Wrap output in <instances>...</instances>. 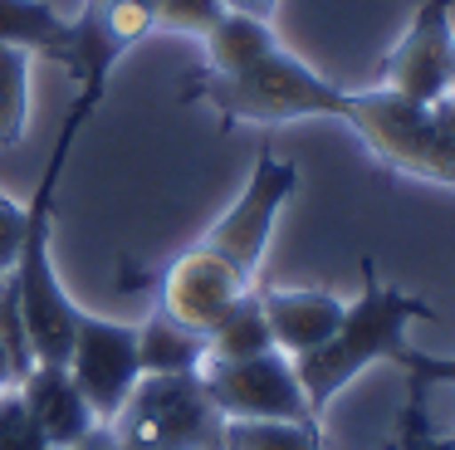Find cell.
<instances>
[{
  "label": "cell",
  "mask_w": 455,
  "mask_h": 450,
  "mask_svg": "<svg viewBox=\"0 0 455 450\" xmlns=\"http://www.w3.org/2000/svg\"><path fill=\"white\" fill-rule=\"evenodd\" d=\"M64 25H69V20H64L50 0H0V39L30 49V54L50 59L64 39Z\"/></svg>",
  "instance_id": "obj_14"
},
{
  "label": "cell",
  "mask_w": 455,
  "mask_h": 450,
  "mask_svg": "<svg viewBox=\"0 0 455 450\" xmlns=\"http://www.w3.org/2000/svg\"><path fill=\"white\" fill-rule=\"evenodd\" d=\"M123 284H128V289L152 284V309L167 313L172 323H181V328L201 333V338L226 318L230 303L245 299V293L255 289L245 274H235L220 254H211L201 240L187 245V250H181L177 260H167L162 269L142 274V279H138V274H128Z\"/></svg>",
  "instance_id": "obj_7"
},
{
  "label": "cell",
  "mask_w": 455,
  "mask_h": 450,
  "mask_svg": "<svg viewBox=\"0 0 455 450\" xmlns=\"http://www.w3.org/2000/svg\"><path fill=\"white\" fill-rule=\"evenodd\" d=\"M15 382H20V367H15L11 348H5V338H0V391H11Z\"/></svg>",
  "instance_id": "obj_23"
},
{
  "label": "cell",
  "mask_w": 455,
  "mask_h": 450,
  "mask_svg": "<svg viewBox=\"0 0 455 450\" xmlns=\"http://www.w3.org/2000/svg\"><path fill=\"white\" fill-rule=\"evenodd\" d=\"M396 367L406 372V387H421V391H435V387H455V358H441V352H421V348H406L396 358Z\"/></svg>",
  "instance_id": "obj_19"
},
{
  "label": "cell",
  "mask_w": 455,
  "mask_h": 450,
  "mask_svg": "<svg viewBox=\"0 0 455 450\" xmlns=\"http://www.w3.org/2000/svg\"><path fill=\"white\" fill-rule=\"evenodd\" d=\"M15 391H20L30 421L60 450H74L93 426H103V421L93 416L89 397L79 391V382L69 377V367H64V362H35V367L15 382Z\"/></svg>",
  "instance_id": "obj_10"
},
{
  "label": "cell",
  "mask_w": 455,
  "mask_h": 450,
  "mask_svg": "<svg viewBox=\"0 0 455 450\" xmlns=\"http://www.w3.org/2000/svg\"><path fill=\"white\" fill-rule=\"evenodd\" d=\"M30 123V49L0 39V147H20Z\"/></svg>",
  "instance_id": "obj_15"
},
{
  "label": "cell",
  "mask_w": 455,
  "mask_h": 450,
  "mask_svg": "<svg viewBox=\"0 0 455 450\" xmlns=\"http://www.w3.org/2000/svg\"><path fill=\"white\" fill-rule=\"evenodd\" d=\"M226 10H235V15H250V20H275L279 0H220Z\"/></svg>",
  "instance_id": "obj_21"
},
{
  "label": "cell",
  "mask_w": 455,
  "mask_h": 450,
  "mask_svg": "<svg viewBox=\"0 0 455 450\" xmlns=\"http://www.w3.org/2000/svg\"><path fill=\"white\" fill-rule=\"evenodd\" d=\"M0 450H60L40 426L30 421L20 391H0Z\"/></svg>",
  "instance_id": "obj_18"
},
{
  "label": "cell",
  "mask_w": 455,
  "mask_h": 450,
  "mask_svg": "<svg viewBox=\"0 0 455 450\" xmlns=\"http://www.w3.org/2000/svg\"><path fill=\"white\" fill-rule=\"evenodd\" d=\"M220 15H226V5H220V0H157L152 29H172V35L206 39L211 29L220 25Z\"/></svg>",
  "instance_id": "obj_17"
},
{
  "label": "cell",
  "mask_w": 455,
  "mask_h": 450,
  "mask_svg": "<svg viewBox=\"0 0 455 450\" xmlns=\"http://www.w3.org/2000/svg\"><path fill=\"white\" fill-rule=\"evenodd\" d=\"M226 450H323V426H294V421H226Z\"/></svg>",
  "instance_id": "obj_16"
},
{
  "label": "cell",
  "mask_w": 455,
  "mask_h": 450,
  "mask_svg": "<svg viewBox=\"0 0 455 450\" xmlns=\"http://www.w3.org/2000/svg\"><path fill=\"white\" fill-rule=\"evenodd\" d=\"M74 450H123V446L113 440V430H108V426H93V430H89V436H84Z\"/></svg>",
  "instance_id": "obj_22"
},
{
  "label": "cell",
  "mask_w": 455,
  "mask_h": 450,
  "mask_svg": "<svg viewBox=\"0 0 455 450\" xmlns=\"http://www.w3.org/2000/svg\"><path fill=\"white\" fill-rule=\"evenodd\" d=\"M211 401L226 421H294V426H323V416H314L304 387H299L294 358H284L279 348L259 352V358L240 362H206L201 367Z\"/></svg>",
  "instance_id": "obj_6"
},
{
  "label": "cell",
  "mask_w": 455,
  "mask_h": 450,
  "mask_svg": "<svg viewBox=\"0 0 455 450\" xmlns=\"http://www.w3.org/2000/svg\"><path fill=\"white\" fill-rule=\"evenodd\" d=\"M108 430L123 450H226V416L201 372H142Z\"/></svg>",
  "instance_id": "obj_4"
},
{
  "label": "cell",
  "mask_w": 455,
  "mask_h": 450,
  "mask_svg": "<svg viewBox=\"0 0 455 450\" xmlns=\"http://www.w3.org/2000/svg\"><path fill=\"white\" fill-rule=\"evenodd\" d=\"M455 68V0H421L406 35L382 59V88L411 103H441Z\"/></svg>",
  "instance_id": "obj_9"
},
{
  "label": "cell",
  "mask_w": 455,
  "mask_h": 450,
  "mask_svg": "<svg viewBox=\"0 0 455 450\" xmlns=\"http://www.w3.org/2000/svg\"><path fill=\"white\" fill-rule=\"evenodd\" d=\"M25 225H30V211H25V201H15V196L0 191V279H5V274L15 269V260H20Z\"/></svg>",
  "instance_id": "obj_20"
},
{
  "label": "cell",
  "mask_w": 455,
  "mask_h": 450,
  "mask_svg": "<svg viewBox=\"0 0 455 450\" xmlns=\"http://www.w3.org/2000/svg\"><path fill=\"white\" fill-rule=\"evenodd\" d=\"M421 450H455V430H451V436H441L435 426H426V436H421Z\"/></svg>",
  "instance_id": "obj_24"
},
{
  "label": "cell",
  "mask_w": 455,
  "mask_h": 450,
  "mask_svg": "<svg viewBox=\"0 0 455 450\" xmlns=\"http://www.w3.org/2000/svg\"><path fill=\"white\" fill-rule=\"evenodd\" d=\"M259 309H265L275 348L284 358H304V352L323 348L338 333L347 303L328 289H275V284H259Z\"/></svg>",
  "instance_id": "obj_11"
},
{
  "label": "cell",
  "mask_w": 455,
  "mask_h": 450,
  "mask_svg": "<svg viewBox=\"0 0 455 450\" xmlns=\"http://www.w3.org/2000/svg\"><path fill=\"white\" fill-rule=\"evenodd\" d=\"M377 166L392 176H416L455 191V127L435 103H411L392 88H347L343 117Z\"/></svg>",
  "instance_id": "obj_3"
},
{
  "label": "cell",
  "mask_w": 455,
  "mask_h": 450,
  "mask_svg": "<svg viewBox=\"0 0 455 450\" xmlns=\"http://www.w3.org/2000/svg\"><path fill=\"white\" fill-rule=\"evenodd\" d=\"M294 191H299V166L289 162V157L259 147L245 191H240L235 201H230V211L201 235V245H206L211 254H220L235 274H245L250 284H259L255 274H259V264H265L269 235H275V221H279V211L289 205Z\"/></svg>",
  "instance_id": "obj_5"
},
{
  "label": "cell",
  "mask_w": 455,
  "mask_h": 450,
  "mask_svg": "<svg viewBox=\"0 0 455 450\" xmlns=\"http://www.w3.org/2000/svg\"><path fill=\"white\" fill-rule=\"evenodd\" d=\"M69 377L79 382V391L89 397L93 416L108 426L123 411L128 391L142 377V358H138V323H118L103 313H79L74 328V348H69Z\"/></svg>",
  "instance_id": "obj_8"
},
{
  "label": "cell",
  "mask_w": 455,
  "mask_h": 450,
  "mask_svg": "<svg viewBox=\"0 0 455 450\" xmlns=\"http://www.w3.org/2000/svg\"><path fill=\"white\" fill-rule=\"evenodd\" d=\"M206 68L181 84V103H206L220 127H279L299 117H343L347 88L323 78L275 35L269 20L226 10L206 39Z\"/></svg>",
  "instance_id": "obj_1"
},
{
  "label": "cell",
  "mask_w": 455,
  "mask_h": 450,
  "mask_svg": "<svg viewBox=\"0 0 455 450\" xmlns=\"http://www.w3.org/2000/svg\"><path fill=\"white\" fill-rule=\"evenodd\" d=\"M138 358L142 372H201L206 367V338L152 309L148 323H138Z\"/></svg>",
  "instance_id": "obj_12"
},
{
  "label": "cell",
  "mask_w": 455,
  "mask_h": 450,
  "mask_svg": "<svg viewBox=\"0 0 455 450\" xmlns=\"http://www.w3.org/2000/svg\"><path fill=\"white\" fill-rule=\"evenodd\" d=\"M435 108H441V113L451 117V127H455V68H451V88H445V98H441Z\"/></svg>",
  "instance_id": "obj_25"
},
{
  "label": "cell",
  "mask_w": 455,
  "mask_h": 450,
  "mask_svg": "<svg viewBox=\"0 0 455 450\" xmlns=\"http://www.w3.org/2000/svg\"><path fill=\"white\" fill-rule=\"evenodd\" d=\"M275 348L269 338V323H265V309H259V284L235 299L226 309V318L206 333V362H240V358H259V352Z\"/></svg>",
  "instance_id": "obj_13"
},
{
  "label": "cell",
  "mask_w": 455,
  "mask_h": 450,
  "mask_svg": "<svg viewBox=\"0 0 455 450\" xmlns=\"http://www.w3.org/2000/svg\"><path fill=\"white\" fill-rule=\"evenodd\" d=\"M435 309L416 293L396 289L377 274V260L363 254V293L343 309V323L338 333L323 342V348L294 358L299 387H304L314 416H323V406L347 387L353 377H363L372 362H396L411 342H406V328L411 323H431Z\"/></svg>",
  "instance_id": "obj_2"
}]
</instances>
